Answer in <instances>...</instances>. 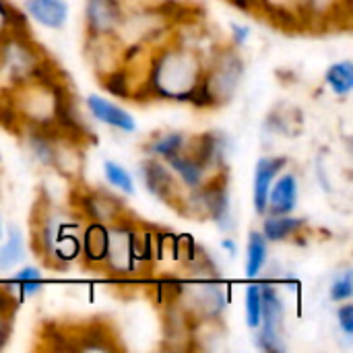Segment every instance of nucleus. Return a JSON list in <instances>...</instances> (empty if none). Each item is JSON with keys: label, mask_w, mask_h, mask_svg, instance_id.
Here are the masks:
<instances>
[{"label": "nucleus", "mask_w": 353, "mask_h": 353, "mask_svg": "<svg viewBox=\"0 0 353 353\" xmlns=\"http://www.w3.org/2000/svg\"><path fill=\"white\" fill-rule=\"evenodd\" d=\"M201 64L186 50H163L153 58L149 81L137 89V99H176L184 101L201 81Z\"/></svg>", "instance_id": "nucleus-1"}, {"label": "nucleus", "mask_w": 353, "mask_h": 353, "mask_svg": "<svg viewBox=\"0 0 353 353\" xmlns=\"http://www.w3.org/2000/svg\"><path fill=\"white\" fill-rule=\"evenodd\" d=\"M33 248L50 267H66L81 256V236L72 223L52 209L37 205V217L31 221Z\"/></svg>", "instance_id": "nucleus-2"}, {"label": "nucleus", "mask_w": 353, "mask_h": 353, "mask_svg": "<svg viewBox=\"0 0 353 353\" xmlns=\"http://www.w3.org/2000/svg\"><path fill=\"white\" fill-rule=\"evenodd\" d=\"M134 234L137 225L124 215L112 223L110 228V248H108V259L103 265H108L110 271L118 275H134L143 269L134 254Z\"/></svg>", "instance_id": "nucleus-3"}, {"label": "nucleus", "mask_w": 353, "mask_h": 353, "mask_svg": "<svg viewBox=\"0 0 353 353\" xmlns=\"http://www.w3.org/2000/svg\"><path fill=\"white\" fill-rule=\"evenodd\" d=\"M263 296V314H261V327L256 335V347L269 353H283L285 345L281 339V327H283V300L279 298L277 290L271 285H261Z\"/></svg>", "instance_id": "nucleus-4"}, {"label": "nucleus", "mask_w": 353, "mask_h": 353, "mask_svg": "<svg viewBox=\"0 0 353 353\" xmlns=\"http://www.w3.org/2000/svg\"><path fill=\"white\" fill-rule=\"evenodd\" d=\"M242 74H244V62L236 52H221L219 56H215L213 66L209 68L207 74H203V79L209 91L213 93L217 105L225 103L234 95Z\"/></svg>", "instance_id": "nucleus-5"}, {"label": "nucleus", "mask_w": 353, "mask_h": 353, "mask_svg": "<svg viewBox=\"0 0 353 353\" xmlns=\"http://www.w3.org/2000/svg\"><path fill=\"white\" fill-rule=\"evenodd\" d=\"M180 300L188 304H180L186 316H196L199 321H219L225 310V292L215 283H201V285H186L182 290Z\"/></svg>", "instance_id": "nucleus-6"}, {"label": "nucleus", "mask_w": 353, "mask_h": 353, "mask_svg": "<svg viewBox=\"0 0 353 353\" xmlns=\"http://www.w3.org/2000/svg\"><path fill=\"white\" fill-rule=\"evenodd\" d=\"M85 25L91 39H103L122 25V6L118 0H87Z\"/></svg>", "instance_id": "nucleus-7"}, {"label": "nucleus", "mask_w": 353, "mask_h": 353, "mask_svg": "<svg viewBox=\"0 0 353 353\" xmlns=\"http://www.w3.org/2000/svg\"><path fill=\"white\" fill-rule=\"evenodd\" d=\"M77 207L83 211V215L91 221H99L105 225H112L124 215V203L105 192V190H87L79 196Z\"/></svg>", "instance_id": "nucleus-8"}, {"label": "nucleus", "mask_w": 353, "mask_h": 353, "mask_svg": "<svg viewBox=\"0 0 353 353\" xmlns=\"http://www.w3.org/2000/svg\"><path fill=\"white\" fill-rule=\"evenodd\" d=\"M141 170H143L141 172L143 182L155 199H159L168 205H178V201H176L178 188H176V180H174L168 163H163L157 157H151L141 165Z\"/></svg>", "instance_id": "nucleus-9"}, {"label": "nucleus", "mask_w": 353, "mask_h": 353, "mask_svg": "<svg viewBox=\"0 0 353 353\" xmlns=\"http://www.w3.org/2000/svg\"><path fill=\"white\" fill-rule=\"evenodd\" d=\"M288 165V157H261L254 168V188H252V201L259 215L267 213V199L269 190L275 182V178L283 172Z\"/></svg>", "instance_id": "nucleus-10"}, {"label": "nucleus", "mask_w": 353, "mask_h": 353, "mask_svg": "<svg viewBox=\"0 0 353 353\" xmlns=\"http://www.w3.org/2000/svg\"><path fill=\"white\" fill-rule=\"evenodd\" d=\"M298 205V178L292 172L281 174L275 178L269 199H267V213L269 215H292Z\"/></svg>", "instance_id": "nucleus-11"}, {"label": "nucleus", "mask_w": 353, "mask_h": 353, "mask_svg": "<svg viewBox=\"0 0 353 353\" xmlns=\"http://www.w3.org/2000/svg\"><path fill=\"white\" fill-rule=\"evenodd\" d=\"M110 248V228L99 221H91L81 234V254L87 265L101 267L108 259Z\"/></svg>", "instance_id": "nucleus-12"}, {"label": "nucleus", "mask_w": 353, "mask_h": 353, "mask_svg": "<svg viewBox=\"0 0 353 353\" xmlns=\"http://www.w3.org/2000/svg\"><path fill=\"white\" fill-rule=\"evenodd\" d=\"M87 108L95 120H99V122H103L116 130H122V132H134L137 130V122H134L132 114H128L124 108H120V105H116V103H112L99 95H89Z\"/></svg>", "instance_id": "nucleus-13"}, {"label": "nucleus", "mask_w": 353, "mask_h": 353, "mask_svg": "<svg viewBox=\"0 0 353 353\" xmlns=\"http://www.w3.org/2000/svg\"><path fill=\"white\" fill-rule=\"evenodd\" d=\"M207 170L211 168H223L228 157V139L221 132H205L192 141L190 151Z\"/></svg>", "instance_id": "nucleus-14"}, {"label": "nucleus", "mask_w": 353, "mask_h": 353, "mask_svg": "<svg viewBox=\"0 0 353 353\" xmlns=\"http://www.w3.org/2000/svg\"><path fill=\"white\" fill-rule=\"evenodd\" d=\"M25 10L35 23L48 29H62L68 19V4L64 0H27Z\"/></svg>", "instance_id": "nucleus-15"}, {"label": "nucleus", "mask_w": 353, "mask_h": 353, "mask_svg": "<svg viewBox=\"0 0 353 353\" xmlns=\"http://www.w3.org/2000/svg\"><path fill=\"white\" fill-rule=\"evenodd\" d=\"M165 163L170 165V170L192 190L199 188L205 180H207V168L192 155V153H176L172 157L165 159Z\"/></svg>", "instance_id": "nucleus-16"}, {"label": "nucleus", "mask_w": 353, "mask_h": 353, "mask_svg": "<svg viewBox=\"0 0 353 353\" xmlns=\"http://www.w3.org/2000/svg\"><path fill=\"white\" fill-rule=\"evenodd\" d=\"M306 221L300 217H292V215H267V219L263 221V236L267 238V242H283L292 236H296L300 230H304Z\"/></svg>", "instance_id": "nucleus-17"}, {"label": "nucleus", "mask_w": 353, "mask_h": 353, "mask_svg": "<svg viewBox=\"0 0 353 353\" xmlns=\"http://www.w3.org/2000/svg\"><path fill=\"white\" fill-rule=\"evenodd\" d=\"M325 81L331 87V91L339 97L350 95L353 89V64L352 60H341L335 62L327 68Z\"/></svg>", "instance_id": "nucleus-18"}, {"label": "nucleus", "mask_w": 353, "mask_h": 353, "mask_svg": "<svg viewBox=\"0 0 353 353\" xmlns=\"http://www.w3.org/2000/svg\"><path fill=\"white\" fill-rule=\"evenodd\" d=\"M269 254V242L261 232H250L248 236V246H246V275L256 277L261 269L267 263Z\"/></svg>", "instance_id": "nucleus-19"}, {"label": "nucleus", "mask_w": 353, "mask_h": 353, "mask_svg": "<svg viewBox=\"0 0 353 353\" xmlns=\"http://www.w3.org/2000/svg\"><path fill=\"white\" fill-rule=\"evenodd\" d=\"M188 141H190V139H188L184 132H168V134H163V137L153 139V141L147 145V153H149L151 157H157V159H168V157H172V155L184 151L186 145H188Z\"/></svg>", "instance_id": "nucleus-20"}, {"label": "nucleus", "mask_w": 353, "mask_h": 353, "mask_svg": "<svg viewBox=\"0 0 353 353\" xmlns=\"http://www.w3.org/2000/svg\"><path fill=\"white\" fill-rule=\"evenodd\" d=\"M25 256V244H23V232L17 225L8 228V238L0 246V271H8L14 265H19Z\"/></svg>", "instance_id": "nucleus-21"}, {"label": "nucleus", "mask_w": 353, "mask_h": 353, "mask_svg": "<svg viewBox=\"0 0 353 353\" xmlns=\"http://www.w3.org/2000/svg\"><path fill=\"white\" fill-rule=\"evenodd\" d=\"M103 174L110 186H114L122 194H134V180L124 165L116 161H103Z\"/></svg>", "instance_id": "nucleus-22"}, {"label": "nucleus", "mask_w": 353, "mask_h": 353, "mask_svg": "<svg viewBox=\"0 0 353 353\" xmlns=\"http://www.w3.org/2000/svg\"><path fill=\"white\" fill-rule=\"evenodd\" d=\"M246 325L250 329L261 327V314H263V296H261V283H250L246 288Z\"/></svg>", "instance_id": "nucleus-23"}, {"label": "nucleus", "mask_w": 353, "mask_h": 353, "mask_svg": "<svg viewBox=\"0 0 353 353\" xmlns=\"http://www.w3.org/2000/svg\"><path fill=\"white\" fill-rule=\"evenodd\" d=\"M12 283L17 285L21 298L35 296V294L41 290V273H39V269H35V267H23V269L14 275Z\"/></svg>", "instance_id": "nucleus-24"}, {"label": "nucleus", "mask_w": 353, "mask_h": 353, "mask_svg": "<svg viewBox=\"0 0 353 353\" xmlns=\"http://www.w3.org/2000/svg\"><path fill=\"white\" fill-rule=\"evenodd\" d=\"M103 87L116 95V97H130L132 95V85H130V77L124 68L118 70H108L105 79H103Z\"/></svg>", "instance_id": "nucleus-25"}, {"label": "nucleus", "mask_w": 353, "mask_h": 353, "mask_svg": "<svg viewBox=\"0 0 353 353\" xmlns=\"http://www.w3.org/2000/svg\"><path fill=\"white\" fill-rule=\"evenodd\" d=\"M329 296L333 302H350L353 296V279L352 271H345L343 275H339L329 290Z\"/></svg>", "instance_id": "nucleus-26"}, {"label": "nucleus", "mask_w": 353, "mask_h": 353, "mask_svg": "<svg viewBox=\"0 0 353 353\" xmlns=\"http://www.w3.org/2000/svg\"><path fill=\"white\" fill-rule=\"evenodd\" d=\"M337 319H339V327L341 331L345 333L347 339L353 337V306L352 304H343L337 312Z\"/></svg>", "instance_id": "nucleus-27"}, {"label": "nucleus", "mask_w": 353, "mask_h": 353, "mask_svg": "<svg viewBox=\"0 0 353 353\" xmlns=\"http://www.w3.org/2000/svg\"><path fill=\"white\" fill-rule=\"evenodd\" d=\"M12 319L14 314H0V350L6 345L10 331H12Z\"/></svg>", "instance_id": "nucleus-28"}, {"label": "nucleus", "mask_w": 353, "mask_h": 353, "mask_svg": "<svg viewBox=\"0 0 353 353\" xmlns=\"http://www.w3.org/2000/svg\"><path fill=\"white\" fill-rule=\"evenodd\" d=\"M250 35V27L246 25H240V23H232V39H234V46H244L246 39Z\"/></svg>", "instance_id": "nucleus-29"}, {"label": "nucleus", "mask_w": 353, "mask_h": 353, "mask_svg": "<svg viewBox=\"0 0 353 353\" xmlns=\"http://www.w3.org/2000/svg\"><path fill=\"white\" fill-rule=\"evenodd\" d=\"M228 2H232L236 8H240V10H244V12L256 10V4H259V0H228Z\"/></svg>", "instance_id": "nucleus-30"}, {"label": "nucleus", "mask_w": 353, "mask_h": 353, "mask_svg": "<svg viewBox=\"0 0 353 353\" xmlns=\"http://www.w3.org/2000/svg\"><path fill=\"white\" fill-rule=\"evenodd\" d=\"M221 248H223V250H228V254H230L232 259L238 254V244H236V240H234V238H225V240H221Z\"/></svg>", "instance_id": "nucleus-31"}, {"label": "nucleus", "mask_w": 353, "mask_h": 353, "mask_svg": "<svg viewBox=\"0 0 353 353\" xmlns=\"http://www.w3.org/2000/svg\"><path fill=\"white\" fill-rule=\"evenodd\" d=\"M2 236H4V225H2V217H0V240H2Z\"/></svg>", "instance_id": "nucleus-32"}]
</instances>
